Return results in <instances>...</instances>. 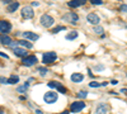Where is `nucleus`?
<instances>
[{"label": "nucleus", "mask_w": 127, "mask_h": 114, "mask_svg": "<svg viewBox=\"0 0 127 114\" xmlns=\"http://www.w3.org/2000/svg\"><path fill=\"white\" fill-rule=\"evenodd\" d=\"M95 113L97 114H107L108 113V107L105 104H99L97 107V109H95Z\"/></svg>", "instance_id": "dca6fc26"}, {"label": "nucleus", "mask_w": 127, "mask_h": 114, "mask_svg": "<svg viewBox=\"0 0 127 114\" xmlns=\"http://www.w3.org/2000/svg\"><path fill=\"white\" fill-rule=\"evenodd\" d=\"M12 30V24L6 20H0V34H6Z\"/></svg>", "instance_id": "39448f33"}, {"label": "nucleus", "mask_w": 127, "mask_h": 114, "mask_svg": "<svg viewBox=\"0 0 127 114\" xmlns=\"http://www.w3.org/2000/svg\"><path fill=\"white\" fill-rule=\"evenodd\" d=\"M70 79H71L72 82H81V81L84 80V75L80 74V72H75V74H72V75H71Z\"/></svg>", "instance_id": "2eb2a0df"}, {"label": "nucleus", "mask_w": 127, "mask_h": 114, "mask_svg": "<svg viewBox=\"0 0 127 114\" xmlns=\"http://www.w3.org/2000/svg\"><path fill=\"white\" fill-rule=\"evenodd\" d=\"M22 36L26 39H29V42H31V41H37L39 38V36L36 34V33H33V32H24V33H22Z\"/></svg>", "instance_id": "9b49d317"}, {"label": "nucleus", "mask_w": 127, "mask_h": 114, "mask_svg": "<svg viewBox=\"0 0 127 114\" xmlns=\"http://www.w3.org/2000/svg\"><path fill=\"white\" fill-rule=\"evenodd\" d=\"M12 38H10L9 36H6V34H0V43L1 45H4V46H10L12 45Z\"/></svg>", "instance_id": "f8f14e48"}, {"label": "nucleus", "mask_w": 127, "mask_h": 114, "mask_svg": "<svg viewBox=\"0 0 127 114\" xmlns=\"http://www.w3.org/2000/svg\"><path fill=\"white\" fill-rule=\"evenodd\" d=\"M89 86L90 88H99V86H102L99 82H97V81H90L89 82Z\"/></svg>", "instance_id": "a878e982"}, {"label": "nucleus", "mask_w": 127, "mask_h": 114, "mask_svg": "<svg viewBox=\"0 0 127 114\" xmlns=\"http://www.w3.org/2000/svg\"><path fill=\"white\" fill-rule=\"evenodd\" d=\"M64 29H66L65 25H57L55 29H52V33H59L60 30H64Z\"/></svg>", "instance_id": "5701e85b"}, {"label": "nucleus", "mask_w": 127, "mask_h": 114, "mask_svg": "<svg viewBox=\"0 0 127 114\" xmlns=\"http://www.w3.org/2000/svg\"><path fill=\"white\" fill-rule=\"evenodd\" d=\"M0 114H4V112H3V110H0Z\"/></svg>", "instance_id": "e433bc0d"}, {"label": "nucleus", "mask_w": 127, "mask_h": 114, "mask_svg": "<svg viewBox=\"0 0 127 114\" xmlns=\"http://www.w3.org/2000/svg\"><path fill=\"white\" fill-rule=\"evenodd\" d=\"M57 91H59V92H62V94H65V92H66V88H65V86H61V88L57 89Z\"/></svg>", "instance_id": "c756f323"}, {"label": "nucleus", "mask_w": 127, "mask_h": 114, "mask_svg": "<svg viewBox=\"0 0 127 114\" xmlns=\"http://www.w3.org/2000/svg\"><path fill=\"white\" fill-rule=\"evenodd\" d=\"M38 71H39V74H41L42 76H45L47 72H48V70H47L46 67H38Z\"/></svg>", "instance_id": "393cba45"}, {"label": "nucleus", "mask_w": 127, "mask_h": 114, "mask_svg": "<svg viewBox=\"0 0 127 114\" xmlns=\"http://www.w3.org/2000/svg\"><path fill=\"white\" fill-rule=\"evenodd\" d=\"M111 82H112V84H113V85H116V84H117V82H118V81H117V80H112Z\"/></svg>", "instance_id": "473e14b6"}, {"label": "nucleus", "mask_w": 127, "mask_h": 114, "mask_svg": "<svg viewBox=\"0 0 127 114\" xmlns=\"http://www.w3.org/2000/svg\"><path fill=\"white\" fill-rule=\"evenodd\" d=\"M36 114H43L41 110H38V109H36Z\"/></svg>", "instance_id": "72a5a7b5"}, {"label": "nucleus", "mask_w": 127, "mask_h": 114, "mask_svg": "<svg viewBox=\"0 0 127 114\" xmlns=\"http://www.w3.org/2000/svg\"><path fill=\"white\" fill-rule=\"evenodd\" d=\"M93 30H94V33H95V34H100V36H102V34H103V32H104L103 27H99V25L94 27V29H93Z\"/></svg>", "instance_id": "412c9836"}, {"label": "nucleus", "mask_w": 127, "mask_h": 114, "mask_svg": "<svg viewBox=\"0 0 127 114\" xmlns=\"http://www.w3.org/2000/svg\"><path fill=\"white\" fill-rule=\"evenodd\" d=\"M120 10H121V12L127 13V5H126V4H122V5H121V8H120Z\"/></svg>", "instance_id": "c85d7f7f"}, {"label": "nucleus", "mask_w": 127, "mask_h": 114, "mask_svg": "<svg viewBox=\"0 0 127 114\" xmlns=\"http://www.w3.org/2000/svg\"><path fill=\"white\" fill-rule=\"evenodd\" d=\"M87 19H88V22H89L90 24H93V25H97V24H99V22H100V18H99L97 14H94V13L88 14Z\"/></svg>", "instance_id": "9d476101"}, {"label": "nucleus", "mask_w": 127, "mask_h": 114, "mask_svg": "<svg viewBox=\"0 0 127 114\" xmlns=\"http://www.w3.org/2000/svg\"><path fill=\"white\" fill-rule=\"evenodd\" d=\"M38 62V60H37V57L36 56H26L23 60H22V64L24 65V66H33V65H36Z\"/></svg>", "instance_id": "0eeeda50"}, {"label": "nucleus", "mask_w": 127, "mask_h": 114, "mask_svg": "<svg viewBox=\"0 0 127 114\" xmlns=\"http://www.w3.org/2000/svg\"><path fill=\"white\" fill-rule=\"evenodd\" d=\"M85 3H87V0H71V1L67 3V5L70 8H78L80 5H84Z\"/></svg>", "instance_id": "ddd939ff"}, {"label": "nucleus", "mask_w": 127, "mask_h": 114, "mask_svg": "<svg viewBox=\"0 0 127 114\" xmlns=\"http://www.w3.org/2000/svg\"><path fill=\"white\" fill-rule=\"evenodd\" d=\"M0 84H8V79L4 76H0Z\"/></svg>", "instance_id": "cd10ccee"}, {"label": "nucleus", "mask_w": 127, "mask_h": 114, "mask_svg": "<svg viewBox=\"0 0 127 114\" xmlns=\"http://www.w3.org/2000/svg\"><path fill=\"white\" fill-rule=\"evenodd\" d=\"M48 88L50 89H59V88H61L62 85L60 84V82H57V81H51V82H48Z\"/></svg>", "instance_id": "6ab92c4d"}, {"label": "nucleus", "mask_w": 127, "mask_h": 114, "mask_svg": "<svg viewBox=\"0 0 127 114\" xmlns=\"http://www.w3.org/2000/svg\"><path fill=\"white\" fill-rule=\"evenodd\" d=\"M0 56H1V57H5V58H8V55H5V53H3V52H0Z\"/></svg>", "instance_id": "7c9ffc66"}, {"label": "nucleus", "mask_w": 127, "mask_h": 114, "mask_svg": "<svg viewBox=\"0 0 127 114\" xmlns=\"http://www.w3.org/2000/svg\"><path fill=\"white\" fill-rule=\"evenodd\" d=\"M33 15H34V12H33V9H32L31 6H24L22 9V17H23V19H27V20L32 19Z\"/></svg>", "instance_id": "6e6552de"}, {"label": "nucleus", "mask_w": 127, "mask_h": 114, "mask_svg": "<svg viewBox=\"0 0 127 114\" xmlns=\"http://www.w3.org/2000/svg\"><path fill=\"white\" fill-rule=\"evenodd\" d=\"M17 46H22L24 48H32L33 47V45H32L29 41H26V39H19V41H15V42H12V45H10L9 47L15 48Z\"/></svg>", "instance_id": "7ed1b4c3"}, {"label": "nucleus", "mask_w": 127, "mask_h": 114, "mask_svg": "<svg viewBox=\"0 0 127 114\" xmlns=\"http://www.w3.org/2000/svg\"><path fill=\"white\" fill-rule=\"evenodd\" d=\"M62 19H64V20H66V22L76 23V22H78V19H79V17H78V14H75V13H66L65 15L62 17Z\"/></svg>", "instance_id": "1a4fd4ad"}, {"label": "nucleus", "mask_w": 127, "mask_h": 114, "mask_svg": "<svg viewBox=\"0 0 127 114\" xmlns=\"http://www.w3.org/2000/svg\"><path fill=\"white\" fill-rule=\"evenodd\" d=\"M57 60V55L55 52H46L42 57V62L43 64H51V62H55Z\"/></svg>", "instance_id": "20e7f679"}, {"label": "nucleus", "mask_w": 127, "mask_h": 114, "mask_svg": "<svg viewBox=\"0 0 127 114\" xmlns=\"http://www.w3.org/2000/svg\"><path fill=\"white\" fill-rule=\"evenodd\" d=\"M18 81H19V77L17 75H13L8 79V84H18Z\"/></svg>", "instance_id": "aec40b11"}, {"label": "nucleus", "mask_w": 127, "mask_h": 114, "mask_svg": "<svg viewBox=\"0 0 127 114\" xmlns=\"http://www.w3.org/2000/svg\"><path fill=\"white\" fill-rule=\"evenodd\" d=\"M76 37H78V32H76V30H71L70 33H67L66 39H67V41H72V39H75Z\"/></svg>", "instance_id": "a211bd4d"}, {"label": "nucleus", "mask_w": 127, "mask_h": 114, "mask_svg": "<svg viewBox=\"0 0 127 114\" xmlns=\"http://www.w3.org/2000/svg\"><path fill=\"white\" fill-rule=\"evenodd\" d=\"M84 108H85V103H84L83 100H78V101H74L71 107H70V112L72 113H79L80 110H83Z\"/></svg>", "instance_id": "f03ea898"}, {"label": "nucleus", "mask_w": 127, "mask_h": 114, "mask_svg": "<svg viewBox=\"0 0 127 114\" xmlns=\"http://www.w3.org/2000/svg\"><path fill=\"white\" fill-rule=\"evenodd\" d=\"M87 96H88V92L87 91H79L78 92V98L79 99H85Z\"/></svg>", "instance_id": "4be33fe9"}, {"label": "nucleus", "mask_w": 127, "mask_h": 114, "mask_svg": "<svg viewBox=\"0 0 127 114\" xmlns=\"http://www.w3.org/2000/svg\"><path fill=\"white\" fill-rule=\"evenodd\" d=\"M43 100L47 103V104H52V103H55L57 100V94H56L55 91H48V92H46V94H45Z\"/></svg>", "instance_id": "423d86ee"}, {"label": "nucleus", "mask_w": 127, "mask_h": 114, "mask_svg": "<svg viewBox=\"0 0 127 114\" xmlns=\"http://www.w3.org/2000/svg\"><path fill=\"white\" fill-rule=\"evenodd\" d=\"M27 89H28V86H26V85H20V86L17 88V91H18V92H26Z\"/></svg>", "instance_id": "b1692460"}, {"label": "nucleus", "mask_w": 127, "mask_h": 114, "mask_svg": "<svg viewBox=\"0 0 127 114\" xmlns=\"http://www.w3.org/2000/svg\"><path fill=\"white\" fill-rule=\"evenodd\" d=\"M4 3H13V0H4Z\"/></svg>", "instance_id": "f704fd0d"}, {"label": "nucleus", "mask_w": 127, "mask_h": 114, "mask_svg": "<svg viewBox=\"0 0 127 114\" xmlns=\"http://www.w3.org/2000/svg\"><path fill=\"white\" fill-rule=\"evenodd\" d=\"M13 52H14L17 56H19V57H26V56L28 55L27 49H24V48H19V47L13 48Z\"/></svg>", "instance_id": "4468645a"}, {"label": "nucleus", "mask_w": 127, "mask_h": 114, "mask_svg": "<svg viewBox=\"0 0 127 114\" xmlns=\"http://www.w3.org/2000/svg\"><path fill=\"white\" fill-rule=\"evenodd\" d=\"M18 8H19V3H18V1H13V3H10V4L8 5L6 10H8L9 13H14Z\"/></svg>", "instance_id": "f3484780"}, {"label": "nucleus", "mask_w": 127, "mask_h": 114, "mask_svg": "<svg viewBox=\"0 0 127 114\" xmlns=\"http://www.w3.org/2000/svg\"><path fill=\"white\" fill-rule=\"evenodd\" d=\"M70 110H65V112H62V113H59V114H69Z\"/></svg>", "instance_id": "2f4dec72"}, {"label": "nucleus", "mask_w": 127, "mask_h": 114, "mask_svg": "<svg viewBox=\"0 0 127 114\" xmlns=\"http://www.w3.org/2000/svg\"><path fill=\"white\" fill-rule=\"evenodd\" d=\"M39 22H41V24L43 25V27L48 28V27H51V25H54L55 20H54V18H52L51 15H48V14H43V15L39 18Z\"/></svg>", "instance_id": "f257e3e1"}, {"label": "nucleus", "mask_w": 127, "mask_h": 114, "mask_svg": "<svg viewBox=\"0 0 127 114\" xmlns=\"http://www.w3.org/2000/svg\"><path fill=\"white\" fill-rule=\"evenodd\" d=\"M90 3L94 4V5H102V4H103L102 0H90Z\"/></svg>", "instance_id": "bb28decb"}, {"label": "nucleus", "mask_w": 127, "mask_h": 114, "mask_svg": "<svg viewBox=\"0 0 127 114\" xmlns=\"http://www.w3.org/2000/svg\"><path fill=\"white\" fill-rule=\"evenodd\" d=\"M121 92H125V94H126V92H127V89H122V90H121Z\"/></svg>", "instance_id": "c9c22d12"}]
</instances>
